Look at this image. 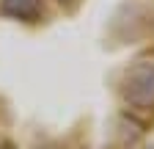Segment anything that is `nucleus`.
<instances>
[{"label": "nucleus", "instance_id": "f257e3e1", "mask_svg": "<svg viewBox=\"0 0 154 149\" xmlns=\"http://www.w3.org/2000/svg\"><path fill=\"white\" fill-rule=\"evenodd\" d=\"M121 100L135 110H154V52L135 58L119 80Z\"/></svg>", "mask_w": 154, "mask_h": 149}, {"label": "nucleus", "instance_id": "f03ea898", "mask_svg": "<svg viewBox=\"0 0 154 149\" xmlns=\"http://www.w3.org/2000/svg\"><path fill=\"white\" fill-rule=\"evenodd\" d=\"M0 14L19 22H38L44 17L42 0H0Z\"/></svg>", "mask_w": 154, "mask_h": 149}, {"label": "nucleus", "instance_id": "7ed1b4c3", "mask_svg": "<svg viewBox=\"0 0 154 149\" xmlns=\"http://www.w3.org/2000/svg\"><path fill=\"white\" fill-rule=\"evenodd\" d=\"M58 3H61L63 8H69V11H72V8H77V3H80V0H58Z\"/></svg>", "mask_w": 154, "mask_h": 149}, {"label": "nucleus", "instance_id": "20e7f679", "mask_svg": "<svg viewBox=\"0 0 154 149\" xmlns=\"http://www.w3.org/2000/svg\"><path fill=\"white\" fill-rule=\"evenodd\" d=\"M0 149H14V146H11L8 141H0Z\"/></svg>", "mask_w": 154, "mask_h": 149}, {"label": "nucleus", "instance_id": "39448f33", "mask_svg": "<svg viewBox=\"0 0 154 149\" xmlns=\"http://www.w3.org/2000/svg\"><path fill=\"white\" fill-rule=\"evenodd\" d=\"M38 149H61V146H55V144H47V146H38Z\"/></svg>", "mask_w": 154, "mask_h": 149}]
</instances>
